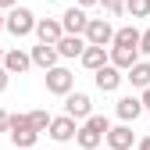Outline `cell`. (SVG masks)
I'll use <instances>...</instances> for the list:
<instances>
[{
    "mask_svg": "<svg viewBox=\"0 0 150 150\" xmlns=\"http://www.w3.org/2000/svg\"><path fill=\"white\" fill-rule=\"evenodd\" d=\"M107 129H111V122H107L104 115H89V118L79 125V132H75V143H79L82 150H97V146L107 139Z\"/></svg>",
    "mask_w": 150,
    "mask_h": 150,
    "instance_id": "cell-1",
    "label": "cell"
},
{
    "mask_svg": "<svg viewBox=\"0 0 150 150\" xmlns=\"http://www.w3.org/2000/svg\"><path fill=\"white\" fill-rule=\"evenodd\" d=\"M7 136H11V143H14L18 150H29V146H36V139H40L43 132H36V129H32L29 115H11V129H7Z\"/></svg>",
    "mask_w": 150,
    "mask_h": 150,
    "instance_id": "cell-2",
    "label": "cell"
},
{
    "mask_svg": "<svg viewBox=\"0 0 150 150\" xmlns=\"http://www.w3.org/2000/svg\"><path fill=\"white\" fill-rule=\"evenodd\" d=\"M36 22H40V18H36L29 7H22V4H14V7L7 11V32L14 36V40L32 36V32H36Z\"/></svg>",
    "mask_w": 150,
    "mask_h": 150,
    "instance_id": "cell-3",
    "label": "cell"
},
{
    "mask_svg": "<svg viewBox=\"0 0 150 150\" xmlns=\"http://www.w3.org/2000/svg\"><path fill=\"white\" fill-rule=\"evenodd\" d=\"M75 89V75L61 64L47 68V93H54V97H68V93Z\"/></svg>",
    "mask_w": 150,
    "mask_h": 150,
    "instance_id": "cell-4",
    "label": "cell"
},
{
    "mask_svg": "<svg viewBox=\"0 0 150 150\" xmlns=\"http://www.w3.org/2000/svg\"><path fill=\"white\" fill-rule=\"evenodd\" d=\"M86 43H93V47H111V43H115V29H111L107 18H89V25H86Z\"/></svg>",
    "mask_w": 150,
    "mask_h": 150,
    "instance_id": "cell-5",
    "label": "cell"
},
{
    "mask_svg": "<svg viewBox=\"0 0 150 150\" xmlns=\"http://www.w3.org/2000/svg\"><path fill=\"white\" fill-rule=\"evenodd\" d=\"M122 79H125V71L118 68V64H104V68H97V71H93V82H97V89L100 93H115L118 86H122Z\"/></svg>",
    "mask_w": 150,
    "mask_h": 150,
    "instance_id": "cell-6",
    "label": "cell"
},
{
    "mask_svg": "<svg viewBox=\"0 0 150 150\" xmlns=\"http://www.w3.org/2000/svg\"><path fill=\"white\" fill-rule=\"evenodd\" d=\"M75 132H79V122H75L71 115H57V118L50 122V129H47V136H50L54 143H71Z\"/></svg>",
    "mask_w": 150,
    "mask_h": 150,
    "instance_id": "cell-7",
    "label": "cell"
},
{
    "mask_svg": "<svg viewBox=\"0 0 150 150\" xmlns=\"http://www.w3.org/2000/svg\"><path fill=\"white\" fill-rule=\"evenodd\" d=\"M107 146H111V150H132V146H136V132H132V122L111 125V129H107Z\"/></svg>",
    "mask_w": 150,
    "mask_h": 150,
    "instance_id": "cell-8",
    "label": "cell"
},
{
    "mask_svg": "<svg viewBox=\"0 0 150 150\" xmlns=\"http://www.w3.org/2000/svg\"><path fill=\"white\" fill-rule=\"evenodd\" d=\"M64 115H71L75 122H86L89 115H93V100L86 97V93H68V97H64Z\"/></svg>",
    "mask_w": 150,
    "mask_h": 150,
    "instance_id": "cell-9",
    "label": "cell"
},
{
    "mask_svg": "<svg viewBox=\"0 0 150 150\" xmlns=\"http://www.w3.org/2000/svg\"><path fill=\"white\" fill-rule=\"evenodd\" d=\"M61 25H64V32H71V36H86V25H89V18H86V7H68L64 14H61Z\"/></svg>",
    "mask_w": 150,
    "mask_h": 150,
    "instance_id": "cell-10",
    "label": "cell"
},
{
    "mask_svg": "<svg viewBox=\"0 0 150 150\" xmlns=\"http://www.w3.org/2000/svg\"><path fill=\"white\" fill-rule=\"evenodd\" d=\"M29 54H32V64H36V68H43V71H47V68H54V64L61 61V54H57V43H36Z\"/></svg>",
    "mask_w": 150,
    "mask_h": 150,
    "instance_id": "cell-11",
    "label": "cell"
},
{
    "mask_svg": "<svg viewBox=\"0 0 150 150\" xmlns=\"http://www.w3.org/2000/svg\"><path fill=\"white\" fill-rule=\"evenodd\" d=\"M61 36H64L61 18H40V22H36V40L40 43H57Z\"/></svg>",
    "mask_w": 150,
    "mask_h": 150,
    "instance_id": "cell-12",
    "label": "cell"
},
{
    "mask_svg": "<svg viewBox=\"0 0 150 150\" xmlns=\"http://www.w3.org/2000/svg\"><path fill=\"white\" fill-rule=\"evenodd\" d=\"M89 43H86V36H71V32H64L61 36V40H57V54H61V57H82V50H86Z\"/></svg>",
    "mask_w": 150,
    "mask_h": 150,
    "instance_id": "cell-13",
    "label": "cell"
},
{
    "mask_svg": "<svg viewBox=\"0 0 150 150\" xmlns=\"http://www.w3.org/2000/svg\"><path fill=\"white\" fill-rule=\"evenodd\" d=\"M4 68H7L11 75H22V71H29V68H32V54H25L22 47L7 50V54H4Z\"/></svg>",
    "mask_w": 150,
    "mask_h": 150,
    "instance_id": "cell-14",
    "label": "cell"
},
{
    "mask_svg": "<svg viewBox=\"0 0 150 150\" xmlns=\"http://www.w3.org/2000/svg\"><path fill=\"white\" fill-rule=\"evenodd\" d=\"M79 61H82V68L97 71V68H104V64L111 61V50H107V47H93V43H89V47L82 50V57H79Z\"/></svg>",
    "mask_w": 150,
    "mask_h": 150,
    "instance_id": "cell-15",
    "label": "cell"
},
{
    "mask_svg": "<svg viewBox=\"0 0 150 150\" xmlns=\"http://www.w3.org/2000/svg\"><path fill=\"white\" fill-rule=\"evenodd\" d=\"M115 111H118V118H122V122H136L146 107H143V100H139V97H118Z\"/></svg>",
    "mask_w": 150,
    "mask_h": 150,
    "instance_id": "cell-16",
    "label": "cell"
},
{
    "mask_svg": "<svg viewBox=\"0 0 150 150\" xmlns=\"http://www.w3.org/2000/svg\"><path fill=\"white\" fill-rule=\"evenodd\" d=\"M139 61V47H111V64H118L122 71H129Z\"/></svg>",
    "mask_w": 150,
    "mask_h": 150,
    "instance_id": "cell-17",
    "label": "cell"
},
{
    "mask_svg": "<svg viewBox=\"0 0 150 150\" xmlns=\"http://www.w3.org/2000/svg\"><path fill=\"white\" fill-rule=\"evenodd\" d=\"M125 79L132 82L136 89H146V86H150V61H136L132 68L125 71Z\"/></svg>",
    "mask_w": 150,
    "mask_h": 150,
    "instance_id": "cell-18",
    "label": "cell"
},
{
    "mask_svg": "<svg viewBox=\"0 0 150 150\" xmlns=\"http://www.w3.org/2000/svg\"><path fill=\"white\" fill-rule=\"evenodd\" d=\"M139 29L136 25H122V29H115V43L111 47H139Z\"/></svg>",
    "mask_w": 150,
    "mask_h": 150,
    "instance_id": "cell-19",
    "label": "cell"
},
{
    "mask_svg": "<svg viewBox=\"0 0 150 150\" xmlns=\"http://www.w3.org/2000/svg\"><path fill=\"white\" fill-rule=\"evenodd\" d=\"M29 122H32V129H36V132H47V129H50V122H54V115H47L43 107H36V111H29Z\"/></svg>",
    "mask_w": 150,
    "mask_h": 150,
    "instance_id": "cell-20",
    "label": "cell"
},
{
    "mask_svg": "<svg viewBox=\"0 0 150 150\" xmlns=\"http://www.w3.org/2000/svg\"><path fill=\"white\" fill-rule=\"evenodd\" d=\"M125 11L132 18H146L150 14V0H125Z\"/></svg>",
    "mask_w": 150,
    "mask_h": 150,
    "instance_id": "cell-21",
    "label": "cell"
},
{
    "mask_svg": "<svg viewBox=\"0 0 150 150\" xmlns=\"http://www.w3.org/2000/svg\"><path fill=\"white\" fill-rule=\"evenodd\" d=\"M100 7H104L107 14H115V18H118V14L125 11V0H100Z\"/></svg>",
    "mask_w": 150,
    "mask_h": 150,
    "instance_id": "cell-22",
    "label": "cell"
},
{
    "mask_svg": "<svg viewBox=\"0 0 150 150\" xmlns=\"http://www.w3.org/2000/svg\"><path fill=\"white\" fill-rule=\"evenodd\" d=\"M139 54H150V29H143L139 36Z\"/></svg>",
    "mask_w": 150,
    "mask_h": 150,
    "instance_id": "cell-23",
    "label": "cell"
},
{
    "mask_svg": "<svg viewBox=\"0 0 150 150\" xmlns=\"http://www.w3.org/2000/svg\"><path fill=\"white\" fill-rule=\"evenodd\" d=\"M7 129H11V115L0 107V132H7Z\"/></svg>",
    "mask_w": 150,
    "mask_h": 150,
    "instance_id": "cell-24",
    "label": "cell"
},
{
    "mask_svg": "<svg viewBox=\"0 0 150 150\" xmlns=\"http://www.w3.org/2000/svg\"><path fill=\"white\" fill-rule=\"evenodd\" d=\"M7 82H11V71H7L4 64H0V93H4V89H7Z\"/></svg>",
    "mask_w": 150,
    "mask_h": 150,
    "instance_id": "cell-25",
    "label": "cell"
},
{
    "mask_svg": "<svg viewBox=\"0 0 150 150\" xmlns=\"http://www.w3.org/2000/svg\"><path fill=\"white\" fill-rule=\"evenodd\" d=\"M139 100H143V107H146V111H150V86H146V89H143V93H139Z\"/></svg>",
    "mask_w": 150,
    "mask_h": 150,
    "instance_id": "cell-26",
    "label": "cell"
},
{
    "mask_svg": "<svg viewBox=\"0 0 150 150\" xmlns=\"http://www.w3.org/2000/svg\"><path fill=\"white\" fill-rule=\"evenodd\" d=\"M136 150H150V136L146 139H136Z\"/></svg>",
    "mask_w": 150,
    "mask_h": 150,
    "instance_id": "cell-27",
    "label": "cell"
},
{
    "mask_svg": "<svg viewBox=\"0 0 150 150\" xmlns=\"http://www.w3.org/2000/svg\"><path fill=\"white\" fill-rule=\"evenodd\" d=\"M14 4H18V0H0V11H11Z\"/></svg>",
    "mask_w": 150,
    "mask_h": 150,
    "instance_id": "cell-28",
    "label": "cell"
},
{
    "mask_svg": "<svg viewBox=\"0 0 150 150\" xmlns=\"http://www.w3.org/2000/svg\"><path fill=\"white\" fill-rule=\"evenodd\" d=\"M79 7H93V4H100V0H75Z\"/></svg>",
    "mask_w": 150,
    "mask_h": 150,
    "instance_id": "cell-29",
    "label": "cell"
},
{
    "mask_svg": "<svg viewBox=\"0 0 150 150\" xmlns=\"http://www.w3.org/2000/svg\"><path fill=\"white\" fill-rule=\"evenodd\" d=\"M0 32H7V14H0Z\"/></svg>",
    "mask_w": 150,
    "mask_h": 150,
    "instance_id": "cell-30",
    "label": "cell"
},
{
    "mask_svg": "<svg viewBox=\"0 0 150 150\" xmlns=\"http://www.w3.org/2000/svg\"><path fill=\"white\" fill-rule=\"evenodd\" d=\"M0 64H4V50H0Z\"/></svg>",
    "mask_w": 150,
    "mask_h": 150,
    "instance_id": "cell-31",
    "label": "cell"
},
{
    "mask_svg": "<svg viewBox=\"0 0 150 150\" xmlns=\"http://www.w3.org/2000/svg\"><path fill=\"white\" fill-rule=\"evenodd\" d=\"M29 150H36V146H29Z\"/></svg>",
    "mask_w": 150,
    "mask_h": 150,
    "instance_id": "cell-32",
    "label": "cell"
}]
</instances>
